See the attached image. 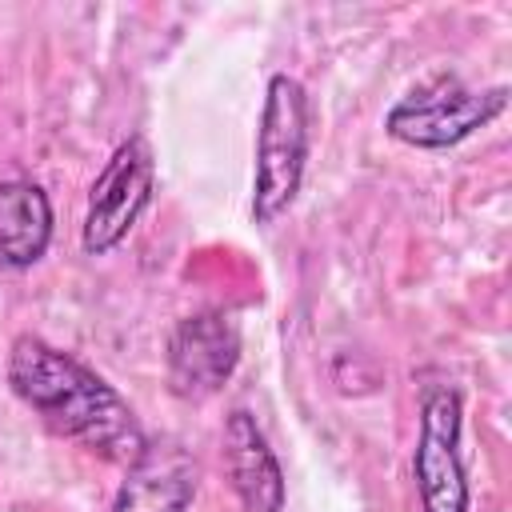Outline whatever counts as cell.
<instances>
[{
  "mask_svg": "<svg viewBox=\"0 0 512 512\" xmlns=\"http://www.w3.org/2000/svg\"><path fill=\"white\" fill-rule=\"evenodd\" d=\"M196 492V464L176 444H148L112 504V512H184Z\"/></svg>",
  "mask_w": 512,
  "mask_h": 512,
  "instance_id": "7",
  "label": "cell"
},
{
  "mask_svg": "<svg viewBox=\"0 0 512 512\" xmlns=\"http://www.w3.org/2000/svg\"><path fill=\"white\" fill-rule=\"evenodd\" d=\"M460 396L444 384L424 388L416 480L424 512H468V484L460 464Z\"/></svg>",
  "mask_w": 512,
  "mask_h": 512,
  "instance_id": "5",
  "label": "cell"
},
{
  "mask_svg": "<svg viewBox=\"0 0 512 512\" xmlns=\"http://www.w3.org/2000/svg\"><path fill=\"white\" fill-rule=\"evenodd\" d=\"M304 160H308V96L300 80L276 72L268 80L264 116L256 128V192H252L256 224H272L296 200Z\"/></svg>",
  "mask_w": 512,
  "mask_h": 512,
  "instance_id": "2",
  "label": "cell"
},
{
  "mask_svg": "<svg viewBox=\"0 0 512 512\" xmlns=\"http://www.w3.org/2000/svg\"><path fill=\"white\" fill-rule=\"evenodd\" d=\"M52 240V204L28 180L0 184V268H28Z\"/></svg>",
  "mask_w": 512,
  "mask_h": 512,
  "instance_id": "9",
  "label": "cell"
},
{
  "mask_svg": "<svg viewBox=\"0 0 512 512\" xmlns=\"http://www.w3.org/2000/svg\"><path fill=\"white\" fill-rule=\"evenodd\" d=\"M240 360L236 324L224 312H196L176 324L168 344V384L184 400L212 396Z\"/></svg>",
  "mask_w": 512,
  "mask_h": 512,
  "instance_id": "6",
  "label": "cell"
},
{
  "mask_svg": "<svg viewBox=\"0 0 512 512\" xmlns=\"http://www.w3.org/2000/svg\"><path fill=\"white\" fill-rule=\"evenodd\" d=\"M8 384L24 404L44 416V424H52L68 440H80L104 460L136 464L148 448L132 408L96 372H88L68 352L44 344L40 336H20L12 344Z\"/></svg>",
  "mask_w": 512,
  "mask_h": 512,
  "instance_id": "1",
  "label": "cell"
},
{
  "mask_svg": "<svg viewBox=\"0 0 512 512\" xmlns=\"http://www.w3.org/2000/svg\"><path fill=\"white\" fill-rule=\"evenodd\" d=\"M504 96H508L504 88L472 92L452 76H440L388 112V132L416 148H448L468 132H476L480 124H488L504 108Z\"/></svg>",
  "mask_w": 512,
  "mask_h": 512,
  "instance_id": "3",
  "label": "cell"
},
{
  "mask_svg": "<svg viewBox=\"0 0 512 512\" xmlns=\"http://www.w3.org/2000/svg\"><path fill=\"white\" fill-rule=\"evenodd\" d=\"M152 148L144 136H132L124 140L108 168L100 172V180L92 184V196H88V220H84V252L92 256H104L112 252L128 228L136 224V216L144 212L148 196H152Z\"/></svg>",
  "mask_w": 512,
  "mask_h": 512,
  "instance_id": "4",
  "label": "cell"
},
{
  "mask_svg": "<svg viewBox=\"0 0 512 512\" xmlns=\"http://www.w3.org/2000/svg\"><path fill=\"white\" fill-rule=\"evenodd\" d=\"M224 460L232 488L244 504V512H280L284 508V476L280 464L260 436L256 420L248 412H232L224 424Z\"/></svg>",
  "mask_w": 512,
  "mask_h": 512,
  "instance_id": "8",
  "label": "cell"
}]
</instances>
